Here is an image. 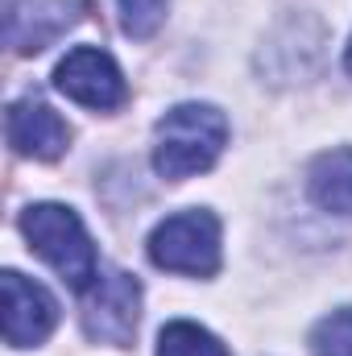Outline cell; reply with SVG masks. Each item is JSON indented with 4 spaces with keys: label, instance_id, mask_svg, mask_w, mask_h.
Segmentation results:
<instances>
[{
    "label": "cell",
    "instance_id": "cell-13",
    "mask_svg": "<svg viewBox=\"0 0 352 356\" xmlns=\"http://www.w3.org/2000/svg\"><path fill=\"white\" fill-rule=\"evenodd\" d=\"M344 67H349V75H352V42H349V54H344Z\"/></svg>",
    "mask_w": 352,
    "mask_h": 356
},
{
    "label": "cell",
    "instance_id": "cell-12",
    "mask_svg": "<svg viewBox=\"0 0 352 356\" xmlns=\"http://www.w3.org/2000/svg\"><path fill=\"white\" fill-rule=\"evenodd\" d=\"M116 8H120V25H125V33L145 42V38H154V33L162 29L170 0H116Z\"/></svg>",
    "mask_w": 352,
    "mask_h": 356
},
{
    "label": "cell",
    "instance_id": "cell-7",
    "mask_svg": "<svg viewBox=\"0 0 352 356\" xmlns=\"http://www.w3.org/2000/svg\"><path fill=\"white\" fill-rule=\"evenodd\" d=\"M4 129H8V145L38 162L63 158L67 141H71V129L63 124V116L42 99H17L4 116Z\"/></svg>",
    "mask_w": 352,
    "mask_h": 356
},
{
    "label": "cell",
    "instance_id": "cell-9",
    "mask_svg": "<svg viewBox=\"0 0 352 356\" xmlns=\"http://www.w3.org/2000/svg\"><path fill=\"white\" fill-rule=\"evenodd\" d=\"M307 191L323 211L352 216V149H332L311 162Z\"/></svg>",
    "mask_w": 352,
    "mask_h": 356
},
{
    "label": "cell",
    "instance_id": "cell-11",
    "mask_svg": "<svg viewBox=\"0 0 352 356\" xmlns=\"http://www.w3.org/2000/svg\"><path fill=\"white\" fill-rule=\"evenodd\" d=\"M311 353L315 356H352V307L323 315L311 327Z\"/></svg>",
    "mask_w": 352,
    "mask_h": 356
},
{
    "label": "cell",
    "instance_id": "cell-4",
    "mask_svg": "<svg viewBox=\"0 0 352 356\" xmlns=\"http://www.w3.org/2000/svg\"><path fill=\"white\" fill-rule=\"evenodd\" d=\"M137 315H141V286L125 269H104L88 286L83 302V332L95 344H133L137 336Z\"/></svg>",
    "mask_w": 352,
    "mask_h": 356
},
{
    "label": "cell",
    "instance_id": "cell-10",
    "mask_svg": "<svg viewBox=\"0 0 352 356\" xmlns=\"http://www.w3.org/2000/svg\"><path fill=\"white\" fill-rule=\"evenodd\" d=\"M158 356H228V348L207 327H199L191 319H175L158 336Z\"/></svg>",
    "mask_w": 352,
    "mask_h": 356
},
{
    "label": "cell",
    "instance_id": "cell-5",
    "mask_svg": "<svg viewBox=\"0 0 352 356\" xmlns=\"http://www.w3.org/2000/svg\"><path fill=\"white\" fill-rule=\"evenodd\" d=\"M54 88L63 91L67 99L95 108V112H108V108H120L125 104V75L120 67L112 63V54L95 50V46H75L58 67H54Z\"/></svg>",
    "mask_w": 352,
    "mask_h": 356
},
{
    "label": "cell",
    "instance_id": "cell-1",
    "mask_svg": "<svg viewBox=\"0 0 352 356\" xmlns=\"http://www.w3.org/2000/svg\"><path fill=\"white\" fill-rule=\"evenodd\" d=\"M228 145V120L211 104H178L158 120L154 170L170 182L211 170Z\"/></svg>",
    "mask_w": 352,
    "mask_h": 356
},
{
    "label": "cell",
    "instance_id": "cell-8",
    "mask_svg": "<svg viewBox=\"0 0 352 356\" xmlns=\"http://www.w3.org/2000/svg\"><path fill=\"white\" fill-rule=\"evenodd\" d=\"M79 8L83 0H8V42L21 54H38L79 21Z\"/></svg>",
    "mask_w": 352,
    "mask_h": 356
},
{
    "label": "cell",
    "instance_id": "cell-3",
    "mask_svg": "<svg viewBox=\"0 0 352 356\" xmlns=\"http://www.w3.org/2000/svg\"><path fill=\"white\" fill-rule=\"evenodd\" d=\"M150 261L170 273L211 277L220 269V220L199 207L162 220L150 236Z\"/></svg>",
    "mask_w": 352,
    "mask_h": 356
},
{
    "label": "cell",
    "instance_id": "cell-6",
    "mask_svg": "<svg viewBox=\"0 0 352 356\" xmlns=\"http://www.w3.org/2000/svg\"><path fill=\"white\" fill-rule=\"evenodd\" d=\"M0 290H4V340L13 348H33L42 344L54 323H58V302L42 282H29L17 269L0 273Z\"/></svg>",
    "mask_w": 352,
    "mask_h": 356
},
{
    "label": "cell",
    "instance_id": "cell-2",
    "mask_svg": "<svg viewBox=\"0 0 352 356\" xmlns=\"http://www.w3.org/2000/svg\"><path fill=\"white\" fill-rule=\"evenodd\" d=\"M21 232L33 245V253L42 261H50L63 273V282H71L75 290H88L99 277L95 245H91L83 220L71 207H63V203H33L21 216Z\"/></svg>",
    "mask_w": 352,
    "mask_h": 356
}]
</instances>
